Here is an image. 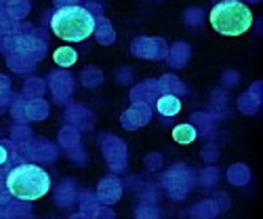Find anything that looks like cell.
Instances as JSON below:
<instances>
[{
    "instance_id": "6da1fadb",
    "label": "cell",
    "mask_w": 263,
    "mask_h": 219,
    "mask_svg": "<svg viewBox=\"0 0 263 219\" xmlns=\"http://www.w3.org/2000/svg\"><path fill=\"white\" fill-rule=\"evenodd\" d=\"M7 190L13 198L34 203L47 196L51 190V177L40 165L21 162L13 167L7 175Z\"/></svg>"
},
{
    "instance_id": "7a4b0ae2",
    "label": "cell",
    "mask_w": 263,
    "mask_h": 219,
    "mask_svg": "<svg viewBox=\"0 0 263 219\" xmlns=\"http://www.w3.org/2000/svg\"><path fill=\"white\" fill-rule=\"evenodd\" d=\"M95 28H97V21L86 7L63 5L51 15L53 34L65 42H82L86 38H91Z\"/></svg>"
},
{
    "instance_id": "3957f363",
    "label": "cell",
    "mask_w": 263,
    "mask_h": 219,
    "mask_svg": "<svg viewBox=\"0 0 263 219\" xmlns=\"http://www.w3.org/2000/svg\"><path fill=\"white\" fill-rule=\"evenodd\" d=\"M209 24L223 36H242L253 26V11L242 0H221L211 9Z\"/></svg>"
},
{
    "instance_id": "277c9868",
    "label": "cell",
    "mask_w": 263,
    "mask_h": 219,
    "mask_svg": "<svg viewBox=\"0 0 263 219\" xmlns=\"http://www.w3.org/2000/svg\"><path fill=\"white\" fill-rule=\"evenodd\" d=\"M156 110L162 116H177L181 112V99L175 95H162L156 101Z\"/></svg>"
},
{
    "instance_id": "5b68a950",
    "label": "cell",
    "mask_w": 263,
    "mask_h": 219,
    "mask_svg": "<svg viewBox=\"0 0 263 219\" xmlns=\"http://www.w3.org/2000/svg\"><path fill=\"white\" fill-rule=\"evenodd\" d=\"M196 135H198L196 126H192V124H187V122L177 124V126L173 129V139L177 141L179 145H190V143L196 139Z\"/></svg>"
},
{
    "instance_id": "8992f818",
    "label": "cell",
    "mask_w": 263,
    "mask_h": 219,
    "mask_svg": "<svg viewBox=\"0 0 263 219\" xmlns=\"http://www.w3.org/2000/svg\"><path fill=\"white\" fill-rule=\"evenodd\" d=\"M53 61L57 65H61V68H70V65H74L78 61V53L72 47H59L53 53Z\"/></svg>"
},
{
    "instance_id": "52a82bcc",
    "label": "cell",
    "mask_w": 263,
    "mask_h": 219,
    "mask_svg": "<svg viewBox=\"0 0 263 219\" xmlns=\"http://www.w3.org/2000/svg\"><path fill=\"white\" fill-rule=\"evenodd\" d=\"M5 162H9V150L0 143V165H5Z\"/></svg>"
}]
</instances>
